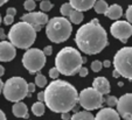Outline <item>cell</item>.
<instances>
[{
	"instance_id": "cell-19",
	"label": "cell",
	"mask_w": 132,
	"mask_h": 120,
	"mask_svg": "<svg viewBox=\"0 0 132 120\" xmlns=\"http://www.w3.org/2000/svg\"><path fill=\"white\" fill-rule=\"evenodd\" d=\"M70 120H95V117L90 113V111H81L72 114Z\"/></svg>"
},
{
	"instance_id": "cell-4",
	"label": "cell",
	"mask_w": 132,
	"mask_h": 120,
	"mask_svg": "<svg viewBox=\"0 0 132 120\" xmlns=\"http://www.w3.org/2000/svg\"><path fill=\"white\" fill-rule=\"evenodd\" d=\"M10 42L19 49H29L30 45L35 42L36 32L34 27L27 22H16L12 26L7 35Z\"/></svg>"
},
{
	"instance_id": "cell-27",
	"label": "cell",
	"mask_w": 132,
	"mask_h": 120,
	"mask_svg": "<svg viewBox=\"0 0 132 120\" xmlns=\"http://www.w3.org/2000/svg\"><path fill=\"white\" fill-rule=\"evenodd\" d=\"M102 68H103V63L101 61H94L91 63V70L94 72H100L102 70Z\"/></svg>"
},
{
	"instance_id": "cell-28",
	"label": "cell",
	"mask_w": 132,
	"mask_h": 120,
	"mask_svg": "<svg viewBox=\"0 0 132 120\" xmlns=\"http://www.w3.org/2000/svg\"><path fill=\"white\" fill-rule=\"evenodd\" d=\"M118 104V98H116L115 96H109L106 98V105L109 107H113V106H117Z\"/></svg>"
},
{
	"instance_id": "cell-8",
	"label": "cell",
	"mask_w": 132,
	"mask_h": 120,
	"mask_svg": "<svg viewBox=\"0 0 132 120\" xmlns=\"http://www.w3.org/2000/svg\"><path fill=\"white\" fill-rule=\"evenodd\" d=\"M22 64L29 73H36L45 67L46 55L37 48L28 49L22 56Z\"/></svg>"
},
{
	"instance_id": "cell-21",
	"label": "cell",
	"mask_w": 132,
	"mask_h": 120,
	"mask_svg": "<svg viewBox=\"0 0 132 120\" xmlns=\"http://www.w3.org/2000/svg\"><path fill=\"white\" fill-rule=\"evenodd\" d=\"M45 110H46V104L42 101H36V103H34L32 106V112H33V114L36 115V117L43 115Z\"/></svg>"
},
{
	"instance_id": "cell-25",
	"label": "cell",
	"mask_w": 132,
	"mask_h": 120,
	"mask_svg": "<svg viewBox=\"0 0 132 120\" xmlns=\"http://www.w3.org/2000/svg\"><path fill=\"white\" fill-rule=\"evenodd\" d=\"M52 8H53V4H52V1H49V0H42L40 3V10L42 11L43 13L49 12Z\"/></svg>"
},
{
	"instance_id": "cell-10",
	"label": "cell",
	"mask_w": 132,
	"mask_h": 120,
	"mask_svg": "<svg viewBox=\"0 0 132 120\" xmlns=\"http://www.w3.org/2000/svg\"><path fill=\"white\" fill-rule=\"evenodd\" d=\"M110 33L113 38L118 39L123 43H126L127 39L132 35V25L127 21L117 20L110 26Z\"/></svg>"
},
{
	"instance_id": "cell-23",
	"label": "cell",
	"mask_w": 132,
	"mask_h": 120,
	"mask_svg": "<svg viewBox=\"0 0 132 120\" xmlns=\"http://www.w3.org/2000/svg\"><path fill=\"white\" fill-rule=\"evenodd\" d=\"M74 11V8H72V6L70 5L69 3H65V4H63L62 6H61V8H60V12H61V14L64 16V18H69V15H70V13Z\"/></svg>"
},
{
	"instance_id": "cell-42",
	"label": "cell",
	"mask_w": 132,
	"mask_h": 120,
	"mask_svg": "<svg viewBox=\"0 0 132 120\" xmlns=\"http://www.w3.org/2000/svg\"><path fill=\"white\" fill-rule=\"evenodd\" d=\"M112 76H113V77H115V78H117V77H119V72H118V71L117 70H113V72H112Z\"/></svg>"
},
{
	"instance_id": "cell-12",
	"label": "cell",
	"mask_w": 132,
	"mask_h": 120,
	"mask_svg": "<svg viewBox=\"0 0 132 120\" xmlns=\"http://www.w3.org/2000/svg\"><path fill=\"white\" fill-rule=\"evenodd\" d=\"M117 112L124 120H132V93H125L118 99Z\"/></svg>"
},
{
	"instance_id": "cell-11",
	"label": "cell",
	"mask_w": 132,
	"mask_h": 120,
	"mask_svg": "<svg viewBox=\"0 0 132 120\" xmlns=\"http://www.w3.org/2000/svg\"><path fill=\"white\" fill-rule=\"evenodd\" d=\"M21 21L32 25L35 32H39V30H41V27L43 25H47L49 19H48L47 14L43 12H30L27 14H23L21 16Z\"/></svg>"
},
{
	"instance_id": "cell-40",
	"label": "cell",
	"mask_w": 132,
	"mask_h": 120,
	"mask_svg": "<svg viewBox=\"0 0 132 120\" xmlns=\"http://www.w3.org/2000/svg\"><path fill=\"white\" fill-rule=\"evenodd\" d=\"M0 38H1V40H5V34H4V29L3 28H0Z\"/></svg>"
},
{
	"instance_id": "cell-32",
	"label": "cell",
	"mask_w": 132,
	"mask_h": 120,
	"mask_svg": "<svg viewBox=\"0 0 132 120\" xmlns=\"http://www.w3.org/2000/svg\"><path fill=\"white\" fill-rule=\"evenodd\" d=\"M43 54H45L46 56H50L52 55V53H53V47L52 45H46L45 48H43Z\"/></svg>"
},
{
	"instance_id": "cell-33",
	"label": "cell",
	"mask_w": 132,
	"mask_h": 120,
	"mask_svg": "<svg viewBox=\"0 0 132 120\" xmlns=\"http://www.w3.org/2000/svg\"><path fill=\"white\" fill-rule=\"evenodd\" d=\"M88 69L85 67H82L80 69V71H78V75H80V77H85V76H88Z\"/></svg>"
},
{
	"instance_id": "cell-22",
	"label": "cell",
	"mask_w": 132,
	"mask_h": 120,
	"mask_svg": "<svg viewBox=\"0 0 132 120\" xmlns=\"http://www.w3.org/2000/svg\"><path fill=\"white\" fill-rule=\"evenodd\" d=\"M108 8H109V5H108L105 0H97L95 6H94V10H95V12L97 14H105Z\"/></svg>"
},
{
	"instance_id": "cell-41",
	"label": "cell",
	"mask_w": 132,
	"mask_h": 120,
	"mask_svg": "<svg viewBox=\"0 0 132 120\" xmlns=\"http://www.w3.org/2000/svg\"><path fill=\"white\" fill-rule=\"evenodd\" d=\"M4 73H5V68H4L3 65H0V77H1Z\"/></svg>"
},
{
	"instance_id": "cell-34",
	"label": "cell",
	"mask_w": 132,
	"mask_h": 120,
	"mask_svg": "<svg viewBox=\"0 0 132 120\" xmlns=\"http://www.w3.org/2000/svg\"><path fill=\"white\" fill-rule=\"evenodd\" d=\"M35 91V83H28V96ZM30 97V96H29Z\"/></svg>"
},
{
	"instance_id": "cell-44",
	"label": "cell",
	"mask_w": 132,
	"mask_h": 120,
	"mask_svg": "<svg viewBox=\"0 0 132 120\" xmlns=\"http://www.w3.org/2000/svg\"><path fill=\"white\" fill-rule=\"evenodd\" d=\"M7 1H8V0H0V7H1L3 5H5Z\"/></svg>"
},
{
	"instance_id": "cell-24",
	"label": "cell",
	"mask_w": 132,
	"mask_h": 120,
	"mask_svg": "<svg viewBox=\"0 0 132 120\" xmlns=\"http://www.w3.org/2000/svg\"><path fill=\"white\" fill-rule=\"evenodd\" d=\"M35 85H37L39 88H45L47 85V78L42 73H37L35 76Z\"/></svg>"
},
{
	"instance_id": "cell-30",
	"label": "cell",
	"mask_w": 132,
	"mask_h": 120,
	"mask_svg": "<svg viewBox=\"0 0 132 120\" xmlns=\"http://www.w3.org/2000/svg\"><path fill=\"white\" fill-rule=\"evenodd\" d=\"M125 16H126V21L130 22L132 25V5H130L126 10V13H125Z\"/></svg>"
},
{
	"instance_id": "cell-16",
	"label": "cell",
	"mask_w": 132,
	"mask_h": 120,
	"mask_svg": "<svg viewBox=\"0 0 132 120\" xmlns=\"http://www.w3.org/2000/svg\"><path fill=\"white\" fill-rule=\"evenodd\" d=\"M69 4L72 6V8L80 12L91 10L96 4V0H69Z\"/></svg>"
},
{
	"instance_id": "cell-36",
	"label": "cell",
	"mask_w": 132,
	"mask_h": 120,
	"mask_svg": "<svg viewBox=\"0 0 132 120\" xmlns=\"http://www.w3.org/2000/svg\"><path fill=\"white\" fill-rule=\"evenodd\" d=\"M37 99H39V101L45 103V91H41L37 93Z\"/></svg>"
},
{
	"instance_id": "cell-39",
	"label": "cell",
	"mask_w": 132,
	"mask_h": 120,
	"mask_svg": "<svg viewBox=\"0 0 132 120\" xmlns=\"http://www.w3.org/2000/svg\"><path fill=\"white\" fill-rule=\"evenodd\" d=\"M0 120H7V119H6L5 113H4L1 110H0Z\"/></svg>"
},
{
	"instance_id": "cell-6",
	"label": "cell",
	"mask_w": 132,
	"mask_h": 120,
	"mask_svg": "<svg viewBox=\"0 0 132 120\" xmlns=\"http://www.w3.org/2000/svg\"><path fill=\"white\" fill-rule=\"evenodd\" d=\"M3 93L5 98L10 101L19 103L27 97L28 95V83L22 77H11L4 84Z\"/></svg>"
},
{
	"instance_id": "cell-15",
	"label": "cell",
	"mask_w": 132,
	"mask_h": 120,
	"mask_svg": "<svg viewBox=\"0 0 132 120\" xmlns=\"http://www.w3.org/2000/svg\"><path fill=\"white\" fill-rule=\"evenodd\" d=\"M92 88L97 90L102 95H108L110 93V83L109 80L106 79L103 76H100V77H96L92 82Z\"/></svg>"
},
{
	"instance_id": "cell-43",
	"label": "cell",
	"mask_w": 132,
	"mask_h": 120,
	"mask_svg": "<svg viewBox=\"0 0 132 120\" xmlns=\"http://www.w3.org/2000/svg\"><path fill=\"white\" fill-rule=\"evenodd\" d=\"M4 84H5V83H3V80L0 79V93L3 92V90H4Z\"/></svg>"
},
{
	"instance_id": "cell-29",
	"label": "cell",
	"mask_w": 132,
	"mask_h": 120,
	"mask_svg": "<svg viewBox=\"0 0 132 120\" xmlns=\"http://www.w3.org/2000/svg\"><path fill=\"white\" fill-rule=\"evenodd\" d=\"M60 76V71L56 69V68H52L49 70V77L52 78V79H57V77Z\"/></svg>"
},
{
	"instance_id": "cell-5",
	"label": "cell",
	"mask_w": 132,
	"mask_h": 120,
	"mask_svg": "<svg viewBox=\"0 0 132 120\" xmlns=\"http://www.w3.org/2000/svg\"><path fill=\"white\" fill-rule=\"evenodd\" d=\"M71 22L64 16H56L46 25V35L52 42L62 43L71 35Z\"/></svg>"
},
{
	"instance_id": "cell-17",
	"label": "cell",
	"mask_w": 132,
	"mask_h": 120,
	"mask_svg": "<svg viewBox=\"0 0 132 120\" xmlns=\"http://www.w3.org/2000/svg\"><path fill=\"white\" fill-rule=\"evenodd\" d=\"M12 112L16 118H26V119L28 118V108L22 101L15 103L12 107Z\"/></svg>"
},
{
	"instance_id": "cell-13",
	"label": "cell",
	"mask_w": 132,
	"mask_h": 120,
	"mask_svg": "<svg viewBox=\"0 0 132 120\" xmlns=\"http://www.w3.org/2000/svg\"><path fill=\"white\" fill-rule=\"evenodd\" d=\"M16 55L15 47L8 41L0 42V62H11Z\"/></svg>"
},
{
	"instance_id": "cell-18",
	"label": "cell",
	"mask_w": 132,
	"mask_h": 120,
	"mask_svg": "<svg viewBox=\"0 0 132 120\" xmlns=\"http://www.w3.org/2000/svg\"><path fill=\"white\" fill-rule=\"evenodd\" d=\"M122 15H123V10L117 4L109 6L106 13H105V16H108V18L111 19V20H118Z\"/></svg>"
},
{
	"instance_id": "cell-45",
	"label": "cell",
	"mask_w": 132,
	"mask_h": 120,
	"mask_svg": "<svg viewBox=\"0 0 132 120\" xmlns=\"http://www.w3.org/2000/svg\"><path fill=\"white\" fill-rule=\"evenodd\" d=\"M1 21H3V19H1V15H0V23H1Z\"/></svg>"
},
{
	"instance_id": "cell-7",
	"label": "cell",
	"mask_w": 132,
	"mask_h": 120,
	"mask_svg": "<svg viewBox=\"0 0 132 120\" xmlns=\"http://www.w3.org/2000/svg\"><path fill=\"white\" fill-rule=\"evenodd\" d=\"M113 67L122 77L132 80V47H124L118 50L113 57Z\"/></svg>"
},
{
	"instance_id": "cell-37",
	"label": "cell",
	"mask_w": 132,
	"mask_h": 120,
	"mask_svg": "<svg viewBox=\"0 0 132 120\" xmlns=\"http://www.w3.org/2000/svg\"><path fill=\"white\" fill-rule=\"evenodd\" d=\"M61 118H62V120H70L71 119V115L69 114V112L68 113H62V114H61Z\"/></svg>"
},
{
	"instance_id": "cell-2",
	"label": "cell",
	"mask_w": 132,
	"mask_h": 120,
	"mask_svg": "<svg viewBox=\"0 0 132 120\" xmlns=\"http://www.w3.org/2000/svg\"><path fill=\"white\" fill-rule=\"evenodd\" d=\"M75 42L78 49L87 55H96L108 45V34L100 25L98 19L81 26L76 32Z\"/></svg>"
},
{
	"instance_id": "cell-20",
	"label": "cell",
	"mask_w": 132,
	"mask_h": 120,
	"mask_svg": "<svg viewBox=\"0 0 132 120\" xmlns=\"http://www.w3.org/2000/svg\"><path fill=\"white\" fill-rule=\"evenodd\" d=\"M83 18H84L83 12H80V11L74 10L69 15V21L71 23H74V25H80V23L83 21Z\"/></svg>"
},
{
	"instance_id": "cell-14",
	"label": "cell",
	"mask_w": 132,
	"mask_h": 120,
	"mask_svg": "<svg viewBox=\"0 0 132 120\" xmlns=\"http://www.w3.org/2000/svg\"><path fill=\"white\" fill-rule=\"evenodd\" d=\"M95 120H120V115L112 107H105L96 114Z\"/></svg>"
},
{
	"instance_id": "cell-1",
	"label": "cell",
	"mask_w": 132,
	"mask_h": 120,
	"mask_svg": "<svg viewBox=\"0 0 132 120\" xmlns=\"http://www.w3.org/2000/svg\"><path fill=\"white\" fill-rule=\"evenodd\" d=\"M78 103V92L70 83L55 79L45 90V104L50 111L68 113Z\"/></svg>"
},
{
	"instance_id": "cell-9",
	"label": "cell",
	"mask_w": 132,
	"mask_h": 120,
	"mask_svg": "<svg viewBox=\"0 0 132 120\" xmlns=\"http://www.w3.org/2000/svg\"><path fill=\"white\" fill-rule=\"evenodd\" d=\"M103 101V95L94 88H87L78 93V104L85 111H92L102 107Z\"/></svg>"
},
{
	"instance_id": "cell-35",
	"label": "cell",
	"mask_w": 132,
	"mask_h": 120,
	"mask_svg": "<svg viewBox=\"0 0 132 120\" xmlns=\"http://www.w3.org/2000/svg\"><path fill=\"white\" fill-rule=\"evenodd\" d=\"M6 13H7L6 15H11V16H14V15L16 14V10H15L14 7H10V8H7Z\"/></svg>"
},
{
	"instance_id": "cell-26",
	"label": "cell",
	"mask_w": 132,
	"mask_h": 120,
	"mask_svg": "<svg viewBox=\"0 0 132 120\" xmlns=\"http://www.w3.org/2000/svg\"><path fill=\"white\" fill-rule=\"evenodd\" d=\"M23 7L27 12H32V11L35 10L36 7V3H35V0H26L25 3H23Z\"/></svg>"
},
{
	"instance_id": "cell-38",
	"label": "cell",
	"mask_w": 132,
	"mask_h": 120,
	"mask_svg": "<svg viewBox=\"0 0 132 120\" xmlns=\"http://www.w3.org/2000/svg\"><path fill=\"white\" fill-rule=\"evenodd\" d=\"M110 65H111V62H110V61H104V62H103V67H105V68H109Z\"/></svg>"
},
{
	"instance_id": "cell-3",
	"label": "cell",
	"mask_w": 132,
	"mask_h": 120,
	"mask_svg": "<svg viewBox=\"0 0 132 120\" xmlns=\"http://www.w3.org/2000/svg\"><path fill=\"white\" fill-rule=\"evenodd\" d=\"M87 58L81 56L80 51L72 47H64L60 50L55 58V68L64 76H74L78 73Z\"/></svg>"
},
{
	"instance_id": "cell-31",
	"label": "cell",
	"mask_w": 132,
	"mask_h": 120,
	"mask_svg": "<svg viewBox=\"0 0 132 120\" xmlns=\"http://www.w3.org/2000/svg\"><path fill=\"white\" fill-rule=\"evenodd\" d=\"M13 21H14V16H11V15H6L5 18H4V23H5L6 26L12 25Z\"/></svg>"
}]
</instances>
